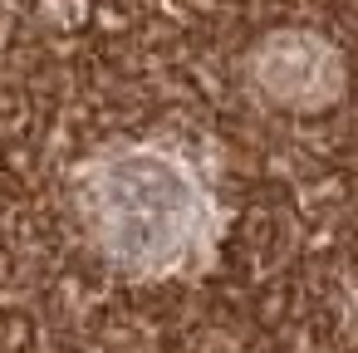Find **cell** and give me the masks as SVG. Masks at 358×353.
Returning a JSON list of instances; mask_svg holds the SVG:
<instances>
[{"label":"cell","mask_w":358,"mask_h":353,"mask_svg":"<svg viewBox=\"0 0 358 353\" xmlns=\"http://www.w3.org/2000/svg\"><path fill=\"white\" fill-rule=\"evenodd\" d=\"M79 216L94 245L138 275H177L211 250L216 196L201 167L167 143H128L84 162Z\"/></svg>","instance_id":"obj_1"}]
</instances>
